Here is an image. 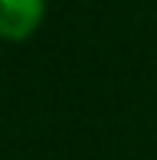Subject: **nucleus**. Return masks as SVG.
Masks as SVG:
<instances>
[{
	"label": "nucleus",
	"mask_w": 157,
	"mask_h": 160,
	"mask_svg": "<svg viewBox=\"0 0 157 160\" xmlns=\"http://www.w3.org/2000/svg\"><path fill=\"white\" fill-rule=\"evenodd\" d=\"M49 0H0V39L3 42H23L46 20Z\"/></svg>",
	"instance_id": "f257e3e1"
}]
</instances>
